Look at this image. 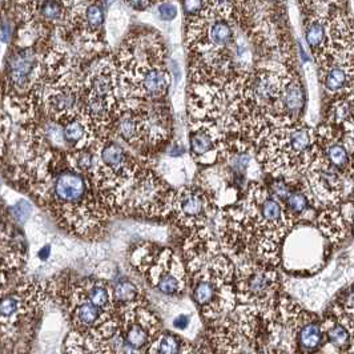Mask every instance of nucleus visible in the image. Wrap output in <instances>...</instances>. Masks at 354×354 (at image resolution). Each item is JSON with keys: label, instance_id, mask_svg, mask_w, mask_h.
Here are the masks:
<instances>
[{"label": "nucleus", "instance_id": "obj_5", "mask_svg": "<svg viewBox=\"0 0 354 354\" xmlns=\"http://www.w3.org/2000/svg\"><path fill=\"white\" fill-rule=\"evenodd\" d=\"M325 342L319 315L281 296L266 328V346L285 354H319Z\"/></svg>", "mask_w": 354, "mask_h": 354}, {"label": "nucleus", "instance_id": "obj_16", "mask_svg": "<svg viewBox=\"0 0 354 354\" xmlns=\"http://www.w3.org/2000/svg\"><path fill=\"white\" fill-rule=\"evenodd\" d=\"M77 103V92L70 84H62L53 88L48 95V106L57 116H70Z\"/></svg>", "mask_w": 354, "mask_h": 354}, {"label": "nucleus", "instance_id": "obj_26", "mask_svg": "<svg viewBox=\"0 0 354 354\" xmlns=\"http://www.w3.org/2000/svg\"><path fill=\"white\" fill-rule=\"evenodd\" d=\"M248 354H285L281 351L276 349V348H270V346H264V348H260V349H256V351H252Z\"/></svg>", "mask_w": 354, "mask_h": 354}, {"label": "nucleus", "instance_id": "obj_8", "mask_svg": "<svg viewBox=\"0 0 354 354\" xmlns=\"http://www.w3.org/2000/svg\"><path fill=\"white\" fill-rule=\"evenodd\" d=\"M218 211L214 189L208 184L198 183L174 191L167 218H171L177 227L189 233L208 228Z\"/></svg>", "mask_w": 354, "mask_h": 354}, {"label": "nucleus", "instance_id": "obj_28", "mask_svg": "<svg viewBox=\"0 0 354 354\" xmlns=\"http://www.w3.org/2000/svg\"><path fill=\"white\" fill-rule=\"evenodd\" d=\"M115 1H116V0H104V4H106V8H109Z\"/></svg>", "mask_w": 354, "mask_h": 354}, {"label": "nucleus", "instance_id": "obj_14", "mask_svg": "<svg viewBox=\"0 0 354 354\" xmlns=\"http://www.w3.org/2000/svg\"><path fill=\"white\" fill-rule=\"evenodd\" d=\"M112 290L116 309L120 312V315L135 306L147 305L139 286L129 280H119L115 285H112Z\"/></svg>", "mask_w": 354, "mask_h": 354}, {"label": "nucleus", "instance_id": "obj_21", "mask_svg": "<svg viewBox=\"0 0 354 354\" xmlns=\"http://www.w3.org/2000/svg\"><path fill=\"white\" fill-rule=\"evenodd\" d=\"M41 12H43L44 18L48 19V20H56L62 15V8L55 0H47L41 6Z\"/></svg>", "mask_w": 354, "mask_h": 354}, {"label": "nucleus", "instance_id": "obj_18", "mask_svg": "<svg viewBox=\"0 0 354 354\" xmlns=\"http://www.w3.org/2000/svg\"><path fill=\"white\" fill-rule=\"evenodd\" d=\"M64 139L71 144H79L86 139L87 131L86 127L79 120H72L71 123L66 125L64 131Z\"/></svg>", "mask_w": 354, "mask_h": 354}, {"label": "nucleus", "instance_id": "obj_23", "mask_svg": "<svg viewBox=\"0 0 354 354\" xmlns=\"http://www.w3.org/2000/svg\"><path fill=\"white\" fill-rule=\"evenodd\" d=\"M189 322H191V317L188 315H180V316H177L176 319H174V326L177 330L183 332L189 326Z\"/></svg>", "mask_w": 354, "mask_h": 354}, {"label": "nucleus", "instance_id": "obj_11", "mask_svg": "<svg viewBox=\"0 0 354 354\" xmlns=\"http://www.w3.org/2000/svg\"><path fill=\"white\" fill-rule=\"evenodd\" d=\"M115 76L106 67L99 68L89 76L88 113L96 122H104L115 96Z\"/></svg>", "mask_w": 354, "mask_h": 354}, {"label": "nucleus", "instance_id": "obj_30", "mask_svg": "<svg viewBox=\"0 0 354 354\" xmlns=\"http://www.w3.org/2000/svg\"><path fill=\"white\" fill-rule=\"evenodd\" d=\"M353 7H354V0H353Z\"/></svg>", "mask_w": 354, "mask_h": 354}, {"label": "nucleus", "instance_id": "obj_29", "mask_svg": "<svg viewBox=\"0 0 354 354\" xmlns=\"http://www.w3.org/2000/svg\"><path fill=\"white\" fill-rule=\"evenodd\" d=\"M1 3H3V0H0V4H1Z\"/></svg>", "mask_w": 354, "mask_h": 354}, {"label": "nucleus", "instance_id": "obj_24", "mask_svg": "<svg viewBox=\"0 0 354 354\" xmlns=\"http://www.w3.org/2000/svg\"><path fill=\"white\" fill-rule=\"evenodd\" d=\"M127 3L132 7V8H135V10H145L151 3H152V0H127Z\"/></svg>", "mask_w": 354, "mask_h": 354}, {"label": "nucleus", "instance_id": "obj_20", "mask_svg": "<svg viewBox=\"0 0 354 354\" xmlns=\"http://www.w3.org/2000/svg\"><path fill=\"white\" fill-rule=\"evenodd\" d=\"M158 12L161 20L164 21H171L177 17L176 4L171 3V1H162L160 3L158 7Z\"/></svg>", "mask_w": 354, "mask_h": 354}, {"label": "nucleus", "instance_id": "obj_22", "mask_svg": "<svg viewBox=\"0 0 354 354\" xmlns=\"http://www.w3.org/2000/svg\"><path fill=\"white\" fill-rule=\"evenodd\" d=\"M12 35V24L7 20H3L0 23V41L1 43H8Z\"/></svg>", "mask_w": 354, "mask_h": 354}, {"label": "nucleus", "instance_id": "obj_15", "mask_svg": "<svg viewBox=\"0 0 354 354\" xmlns=\"http://www.w3.org/2000/svg\"><path fill=\"white\" fill-rule=\"evenodd\" d=\"M35 66V56L28 50L19 51L11 56L8 63L10 79L18 87H26L30 83L31 73Z\"/></svg>", "mask_w": 354, "mask_h": 354}, {"label": "nucleus", "instance_id": "obj_3", "mask_svg": "<svg viewBox=\"0 0 354 354\" xmlns=\"http://www.w3.org/2000/svg\"><path fill=\"white\" fill-rule=\"evenodd\" d=\"M316 129L300 122L269 125L253 142L259 167L270 178L299 180L313 158Z\"/></svg>", "mask_w": 354, "mask_h": 354}, {"label": "nucleus", "instance_id": "obj_12", "mask_svg": "<svg viewBox=\"0 0 354 354\" xmlns=\"http://www.w3.org/2000/svg\"><path fill=\"white\" fill-rule=\"evenodd\" d=\"M196 348L184 337L172 332H160L145 354H195Z\"/></svg>", "mask_w": 354, "mask_h": 354}, {"label": "nucleus", "instance_id": "obj_10", "mask_svg": "<svg viewBox=\"0 0 354 354\" xmlns=\"http://www.w3.org/2000/svg\"><path fill=\"white\" fill-rule=\"evenodd\" d=\"M119 330L127 349L145 354L161 332V325L158 316L147 305H139L120 315Z\"/></svg>", "mask_w": 354, "mask_h": 354}, {"label": "nucleus", "instance_id": "obj_1", "mask_svg": "<svg viewBox=\"0 0 354 354\" xmlns=\"http://www.w3.org/2000/svg\"><path fill=\"white\" fill-rule=\"evenodd\" d=\"M217 239L223 252L239 264L257 261L281 268L286 237L297 221L268 185L252 181L241 198L220 208Z\"/></svg>", "mask_w": 354, "mask_h": 354}, {"label": "nucleus", "instance_id": "obj_27", "mask_svg": "<svg viewBox=\"0 0 354 354\" xmlns=\"http://www.w3.org/2000/svg\"><path fill=\"white\" fill-rule=\"evenodd\" d=\"M50 253H51V247H50V245H46L44 248L40 249V252H39V259L43 260V261H46V260L50 257Z\"/></svg>", "mask_w": 354, "mask_h": 354}, {"label": "nucleus", "instance_id": "obj_7", "mask_svg": "<svg viewBox=\"0 0 354 354\" xmlns=\"http://www.w3.org/2000/svg\"><path fill=\"white\" fill-rule=\"evenodd\" d=\"M131 263L161 295L178 297L188 288L185 261L172 249L145 243L133 249Z\"/></svg>", "mask_w": 354, "mask_h": 354}, {"label": "nucleus", "instance_id": "obj_19", "mask_svg": "<svg viewBox=\"0 0 354 354\" xmlns=\"http://www.w3.org/2000/svg\"><path fill=\"white\" fill-rule=\"evenodd\" d=\"M31 212H32L31 204H30L28 201H26V200L19 201L17 205H14V207L10 208V213H11V216H12V218H14L15 221H18V223H24V221L30 217Z\"/></svg>", "mask_w": 354, "mask_h": 354}, {"label": "nucleus", "instance_id": "obj_6", "mask_svg": "<svg viewBox=\"0 0 354 354\" xmlns=\"http://www.w3.org/2000/svg\"><path fill=\"white\" fill-rule=\"evenodd\" d=\"M283 277L280 268L257 261L236 266L237 305H245L272 321L281 297Z\"/></svg>", "mask_w": 354, "mask_h": 354}, {"label": "nucleus", "instance_id": "obj_2", "mask_svg": "<svg viewBox=\"0 0 354 354\" xmlns=\"http://www.w3.org/2000/svg\"><path fill=\"white\" fill-rule=\"evenodd\" d=\"M191 289L196 306L207 322L225 319L237 306L236 264L220 247L209 228L187 234L183 245Z\"/></svg>", "mask_w": 354, "mask_h": 354}, {"label": "nucleus", "instance_id": "obj_25", "mask_svg": "<svg viewBox=\"0 0 354 354\" xmlns=\"http://www.w3.org/2000/svg\"><path fill=\"white\" fill-rule=\"evenodd\" d=\"M40 1H41V0H19L20 7H21L23 10H26V11H28V12H30V10H34Z\"/></svg>", "mask_w": 354, "mask_h": 354}, {"label": "nucleus", "instance_id": "obj_4", "mask_svg": "<svg viewBox=\"0 0 354 354\" xmlns=\"http://www.w3.org/2000/svg\"><path fill=\"white\" fill-rule=\"evenodd\" d=\"M46 286L18 280L0 289V344L11 351L27 346L46 304Z\"/></svg>", "mask_w": 354, "mask_h": 354}, {"label": "nucleus", "instance_id": "obj_13", "mask_svg": "<svg viewBox=\"0 0 354 354\" xmlns=\"http://www.w3.org/2000/svg\"><path fill=\"white\" fill-rule=\"evenodd\" d=\"M80 285L91 301L95 305L116 313V305L113 300V290L112 285L106 283V280H96V279H84L80 280Z\"/></svg>", "mask_w": 354, "mask_h": 354}, {"label": "nucleus", "instance_id": "obj_9", "mask_svg": "<svg viewBox=\"0 0 354 354\" xmlns=\"http://www.w3.org/2000/svg\"><path fill=\"white\" fill-rule=\"evenodd\" d=\"M73 330L95 339L109 341L119 332L116 313L106 310L89 300L80 281L70 285L66 296Z\"/></svg>", "mask_w": 354, "mask_h": 354}, {"label": "nucleus", "instance_id": "obj_17", "mask_svg": "<svg viewBox=\"0 0 354 354\" xmlns=\"http://www.w3.org/2000/svg\"><path fill=\"white\" fill-rule=\"evenodd\" d=\"M84 20L89 31H97L104 23V14L100 6L97 4L88 6L84 12Z\"/></svg>", "mask_w": 354, "mask_h": 354}]
</instances>
